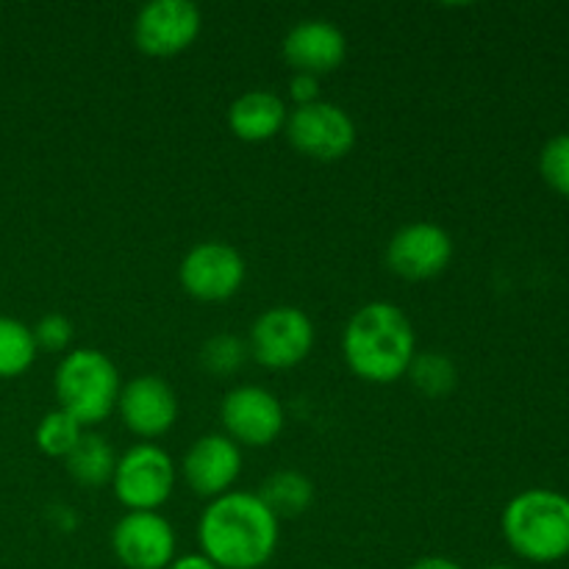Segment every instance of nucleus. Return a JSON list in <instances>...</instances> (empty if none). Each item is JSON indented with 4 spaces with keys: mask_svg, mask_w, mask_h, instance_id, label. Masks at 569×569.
<instances>
[{
    "mask_svg": "<svg viewBox=\"0 0 569 569\" xmlns=\"http://www.w3.org/2000/svg\"><path fill=\"white\" fill-rule=\"evenodd\" d=\"M278 522L259 495L228 492L200 515V553L220 569H259L276 553Z\"/></svg>",
    "mask_w": 569,
    "mask_h": 569,
    "instance_id": "nucleus-1",
    "label": "nucleus"
},
{
    "mask_svg": "<svg viewBox=\"0 0 569 569\" xmlns=\"http://www.w3.org/2000/svg\"><path fill=\"white\" fill-rule=\"evenodd\" d=\"M342 356L350 372L361 381H400L417 356L415 326L400 306L372 300L361 306L345 326Z\"/></svg>",
    "mask_w": 569,
    "mask_h": 569,
    "instance_id": "nucleus-2",
    "label": "nucleus"
},
{
    "mask_svg": "<svg viewBox=\"0 0 569 569\" xmlns=\"http://www.w3.org/2000/svg\"><path fill=\"white\" fill-rule=\"evenodd\" d=\"M503 539L520 559L553 565L569 556V498L553 489H526L506 503Z\"/></svg>",
    "mask_w": 569,
    "mask_h": 569,
    "instance_id": "nucleus-3",
    "label": "nucleus"
},
{
    "mask_svg": "<svg viewBox=\"0 0 569 569\" xmlns=\"http://www.w3.org/2000/svg\"><path fill=\"white\" fill-rule=\"evenodd\" d=\"M120 372L98 348H76L59 361L53 392L59 409L76 417L83 428L103 422L120 400Z\"/></svg>",
    "mask_w": 569,
    "mask_h": 569,
    "instance_id": "nucleus-4",
    "label": "nucleus"
},
{
    "mask_svg": "<svg viewBox=\"0 0 569 569\" xmlns=\"http://www.w3.org/2000/svg\"><path fill=\"white\" fill-rule=\"evenodd\" d=\"M111 487L128 511H159L176 489V461L159 445H133L117 459Z\"/></svg>",
    "mask_w": 569,
    "mask_h": 569,
    "instance_id": "nucleus-5",
    "label": "nucleus"
},
{
    "mask_svg": "<svg viewBox=\"0 0 569 569\" xmlns=\"http://www.w3.org/2000/svg\"><path fill=\"white\" fill-rule=\"evenodd\" d=\"M315 322L298 306H272L250 326L248 350L267 370H289L309 359L315 348Z\"/></svg>",
    "mask_w": 569,
    "mask_h": 569,
    "instance_id": "nucleus-6",
    "label": "nucleus"
},
{
    "mask_svg": "<svg viewBox=\"0 0 569 569\" xmlns=\"http://www.w3.org/2000/svg\"><path fill=\"white\" fill-rule=\"evenodd\" d=\"M283 133L300 156H309L315 161L345 159L356 144L353 117L342 106L328 103V100L289 111Z\"/></svg>",
    "mask_w": 569,
    "mask_h": 569,
    "instance_id": "nucleus-7",
    "label": "nucleus"
},
{
    "mask_svg": "<svg viewBox=\"0 0 569 569\" xmlns=\"http://www.w3.org/2000/svg\"><path fill=\"white\" fill-rule=\"evenodd\" d=\"M220 420L226 437L239 448H267L283 433L287 411L276 392L244 383V387H233L222 398Z\"/></svg>",
    "mask_w": 569,
    "mask_h": 569,
    "instance_id": "nucleus-8",
    "label": "nucleus"
},
{
    "mask_svg": "<svg viewBox=\"0 0 569 569\" xmlns=\"http://www.w3.org/2000/svg\"><path fill=\"white\" fill-rule=\"evenodd\" d=\"M248 267L242 253L228 242H200L178 267V281L200 303H222L242 289Z\"/></svg>",
    "mask_w": 569,
    "mask_h": 569,
    "instance_id": "nucleus-9",
    "label": "nucleus"
},
{
    "mask_svg": "<svg viewBox=\"0 0 569 569\" xmlns=\"http://www.w3.org/2000/svg\"><path fill=\"white\" fill-rule=\"evenodd\" d=\"M203 28V14L189 0H153L133 20V42L142 53L167 59L194 44Z\"/></svg>",
    "mask_w": 569,
    "mask_h": 569,
    "instance_id": "nucleus-10",
    "label": "nucleus"
},
{
    "mask_svg": "<svg viewBox=\"0 0 569 569\" xmlns=\"http://www.w3.org/2000/svg\"><path fill=\"white\" fill-rule=\"evenodd\" d=\"M117 561L128 569H167L176 559V528L159 511H128L111 531Z\"/></svg>",
    "mask_w": 569,
    "mask_h": 569,
    "instance_id": "nucleus-11",
    "label": "nucleus"
},
{
    "mask_svg": "<svg viewBox=\"0 0 569 569\" xmlns=\"http://www.w3.org/2000/svg\"><path fill=\"white\" fill-rule=\"evenodd\" d=\"M453 259V239L437 222H409L387 244V267L406 281H431Z\"/></svg>",
    "mask_w": 569,
    "mask_h": 569,
    "instance_id": "nucleus-12",
    "label": "nucleus"
},
{
    "mask_svg": "<svg viewBox=\"0 0 569 569\" xmlns=\"http://www.w3.org/2000/svg\"><path fill=\"white\" fill-rule=\"evenodd\" d=\"M242 472V448L226 433H206L183 453L181 476L198 498H222L233 489Z\"/></svg>",
    "mask_w": 569,
    "mask_h": 569,
    "instance_id": "nucleus-13",
    "label": "nucleus"
},
{
    "mask_svg": "<svg viewBox=\"0 0 569 569\" xmlns=\"http://www.w3.org/2000/svg\"><path fill=\"white\" fill-rule=\"evenodd\" d=\"M117 411L131 433L142 439H159L176 426L178 398L164 378L137 376L120 389Z\"/></svg>",
    "mask_w": 569,
    "mask_h": 569,
    "instance_id": "nucleus-14",
    "label": "nucleus"
},
{
    "mask_svg": "<svg viewBox=\"0 0 569 569\" xmlns=\"http://www.w3.org/2000/svg\"><path fill=\"white\" fill-rule=\"evenodd\" d=\"M281 53L295 72L320 78L342 64L348 56V39L333 22L303 20L283 37Z\"/></svg>",
    "mask_w": 569,
    "mask_h": 569,
    "instance_id": "nucleus-15",
    "label": "nucleus"
},
{
    "mask_svg": "<svg viewBox=\"0 0 569 569\" xmlns=\"http://www.w3.org/2000/svg\"><path fill=\"white\" fill-rule=\"evenodd\" d=\"M289 109L281 94L270 89H250L228 109V128L242 142H270L287 128Z\"/></svg>",
    "mask_w": 569,
    "mask_h": 569,
    "instance_id": "nucleus-16",
    "label": "nucleus"
},
{
    "mask_svg": "<svg viewBox=\"0 0 569 569\" xmlns=\"http://www.w3.org/2000/svg\"><path fill=\"white\" fill-rule=\"evenodd\" d=\"M64 465L78 487L98 489L103 487V483H109L111 476H114L117 456L100 433L83 431V437L78 439V445L72 448V453L67 456Z\"/></svg>",
    "mask_w": 569,
    "mask_h": 569,
    "instance_id": "nucleus-17",
    "label": "nucleus"
},
{
    "mask_svg": "<svg viewBox=\"0 0 569 569\" xmlns=\"http://www.w3.org/2000/svg\"><path fill=\"white\" fill-rule=\"evenodd\" d=\"M259 498L278 520H292L311 509L315 500V483L298 470H278L261 483Z\"/></svg>",
    "mask_w": 569,
    "mask_h": 569,
    "instance_id": "nucleus-18",
    "label": "nucleus"
},
{
    "mask_svg": "<svg viewBox=\"0 0 569 569\" xmlns=\"http://www.w3.org/2000/svg\"><path fill=\"white\" fill-rule=\"evenodd\" d=\"M39 348L33 331L17 317L0 315V378H17L33 365Z\"/></svg>",
    "mask_w": 569,
    "mask_h": 569,
    "instance_id": "nucleus-19",
    "label": "nucleus"
},
{
    "mask_svg": "<svg viewBox=\"0 0 569 569\" xmlns=\"http://www.w3.org/2000/svg\"><path fill=\"white\" fill-rule=\"evenodd\" d=\"M406 376L426 398H445L459 383V370H456L453 359H448L445 353H417Z\"/></svg>",
    "mask_w": 569,
    "mask_h": 569,
    "instance_id": "nucleus-20",
    "label": "nucleus"
},
{
    "mask_svg": "<svg viewBox=\"0 0 569 569\" xmlns=\"http://www.w3.org/2000/svg\"><path fill=\"white\" fill-rule=\"evenodd\" d=\"M248 356V342L237 333H214L200 348V367L214 378H231L242 370Z\"/></svg>",
    "mask_w": 569,
    "mask_h": 569,
    "instance_id": "nucleus-21",
    "label": "nucleus"
},
{
    "mask_svg": "<svg viewBox=\"0 0 569 569\" xmlns=\"http://www.w3.org/2000/svg\"><path fill=\"white\" fill-rule=\"evenodd\" d=\"M81 437H83L81 422L61 409L44 415L42 420H39L37 433H33L37 448L42 450L44 456H50V459H67Z\"/></svg>",
    "mask_w": 569,
    "mask_h": 569,
    "instance_id": "nucleus-22",
    "label": "nucleus"
},
{
    "mask_svg": "<svg viewBox=\"0 0 569 569\" xmlns=\"http://www.w3.org/2000/svg\"><path fill=\"white\" fill-rule=\"evenodd\" d=\"M539 172L553 192L569 198V133H556L539 153Z\"/></svg>",
    "mask_w": 569,
    "mask_h": 569,
    "instance_id": "nucleus-23",
    "label": "nucleus"
},
{
    "mask_svg": "<svg viewBox=\"0 0 569 569\" xmlns=\"http://www.w3.org/2000/svg\"><path fill=\"white\" fill-rule=\"evenodd\" d=\"M31 331L37 348L48 353H64L72 342V322L64 315H44Z\"/></svg>",
    "mask_w": 569,
    "mask_h": 569,
    "instance_id": "nucleus-24",
    "label": "nucleus"
},
{
    "mask_svg": "<svg viewBox=\"0 0 569 569\" xmlns=\"http://www.w3.org/2000/svg\"><path fill=\"white\" fill-rule=\"evenodd\" d=\"M289 94L298 106H309L320 100V78L306 76V72H295L289 81Z\"/></svg>",
    "mask_w": 569,
    "mask_h": 569,
    "instance_id": "nucleus-25",
    "label": "nucleus"
},
{
    "mask_svg": "<svg viewBox=\"0 0 569 569\" xmlns=\"http://www.w3.org/2000/svg\"><path fill=\"white\" fill-rule=\"evenodd\" d=\"M167 569H220V567L211 565L203 553H187V556H176L172 565Z\"/></svg>",
    "mask_w": 569,
    "mask_h": 569,
    "instance_id": "nucleus-26",
    "label": "nucleus"
},
{
    "mask_svg": "<svg viewBox=\"0 0 569 569\" xmlns=\"http://www.w3.org/2000/svg\"><path fill=\"white\" fill-rule=\"evenodd\" d=\"M409 569H465V567L456 565L453 559H445V556H426V559L415 561Z\"/></svg>",
    "mask_w": 569,
    "mask_h": 569,
    "instance_id": "nucleus-27",
    "label": "nucleus"
},
{
    "mask_svg": "<svg viewBox=\"0 0 569 569\" xmlns=\"http://www.w3.org/2000/svg\"><path fill=\"white\" fill-rule=\"evenodd\" d=\"M487 569H515V567H506V565H495V567H487Z\"/></svg>",
    "mask_w": 569,
    "mask_h": 569,
    "instance_id": "nucleus-28",
    "label": "nucleus"
}]
</instances>
